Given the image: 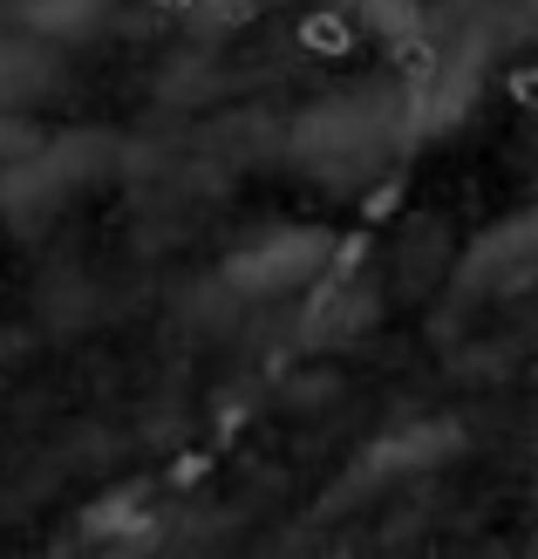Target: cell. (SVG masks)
I'll return each mask as SVG.
<instances>
[{
    "instance_id": "6da1fadb",
    "label": "cell",
    "mask_w": 538,
    "mask_h": 559,
    "mask_svg": "<svg viewBox=\"0 0 538 559\" xmlns=\"http://www.w3.org/2000/svg\"><path fill=\"white\" fill-rule=\"evenodd\" d=\"M403 123H409L403 90H388V82H355V90H334V96L300 109L287 123V151H294V164H307V171H321L334 185H361L395 157Z\"/></svg>"
},
{
    "instance_id": "7a4b0ae2",
    "label": "cell",
    "mask_w": 538,
    "mask_h": 559,
    "mask_svg": "<svg viewBox=\"0 0 538 559\" xmlns=\"http://www.w3.org/2000/svg\"><path fill=\"white\" fill-rule=\"evenodd\" d=\"M109 171H117V144L103 130H62L48 144H27L21 157L0 164V218L14 233H41L75 199H89Z\"/></svg>"
},
{
    "instance_id": "3957f363",
    "label": "cell",
    "mask_w": 538,
    "mask_h": 559,
    "mask_svg": "<svg viewBox=\"0 0 538 559\" xmlns=\"http://www.w3.org/2000/svg\"><path fill=\"white\" fill-rule=\"evenodd\" d=\"M327 266V233L314 226H273L260 239H246L232 260L218 266V287L232 300H266V294H294Z\"/></svg>"
},
{
    "instance_id": "277c9868",
    "label": "cell",
    "mask_w": 538,
    "mask_h": 559,
    "mask_svg": "<svg viewBox=\"0 0 538 559\" xmlns=\"http://www.w3.org/2000/svg\"><path fill=\"white\" fill-rule=\"evenodd\" d=\"M464 443V430L457 424H409V430H388L375 451H368L361 464H355V478H348V491H368V485H395V478H416V471H430V464H443L450 451Z\"/></svg>"
},
{
    "instance_id": "5b68a950",
    "label": "cell",
    "mask_w": 538,
    "mask_h": 559,
    "mask_svg": "<svg viewBox=\"0 0 538 559\" xmlns=\"http://www.w3.org/2000/svg\"><path fill=\"white\" fill-rule=\"evenodd\" d=\"M62 90V55L55 41L27 35V27H0V109H41Z\"/></svg>"
},
{
    "instance_id": "8992f818",
    "label": "cell",
    "mask_w": 538,
    "mask_h": 559,
    "mask_svg": "<svg viewBox=\"0 0 538 559\" xmlns=\"http://www.w3.org/2000/svg\"><path fill=\"white\" fill-rule=\"evenodd\" d=\"M109 21V0H27L21 8V27L41 41H89L103 35Z\"/></svg>"
},
{
    "instance_id": "52a82bcc",
    "label": "cell",
    "mask_w": 538,
    "mask_h": 559,
    "mask_svg": "<svg viewBox=\"0 0 538 559\" xmlns=\"http://www.w3.org/2000/svg\"><path fill=\"white\" fill-rule=\"evenodd\" d=\"M27 144H35V130H27V123L14 117V109H0V164H8V157H21Z\"/></svg>"
}]
</instances>
